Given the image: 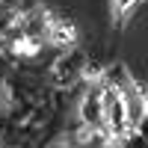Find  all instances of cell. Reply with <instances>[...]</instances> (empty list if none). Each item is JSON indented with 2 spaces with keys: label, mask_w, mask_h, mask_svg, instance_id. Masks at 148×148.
<instances>
[{
  "label": "cell",
  "mask_w": 148,
  "mask_h": 148,
  "mask_svg": "<svg viewBox=\"0 0 148 148\" xmlns=\"http://www.w3.org/2000/svg\"><path fill=\"white\" fill-rule=\"evenodd\" d=\"M107 110H110V127H113L116 133H121V127H125V107H121V101L116 95H110Z\"/></svg>",
  "instance_id": "1"
},
{
  "label": "cell",
  "mask_w": 148,
  "mask_h": 148,
  "mask_svg": "<svg viewBox=\"0 0 148 148\" xmlns=\"http://www.w3.org/2000/svg\"><path fill=\"white\" fill-rule=\"evenodd\" d=\"M51 39H53L56 45H68V42L74 39V30H71V27H65V24H56L53 33H51Z\"/></svg>",
  "instance_id": "2"
}]
</instances>
